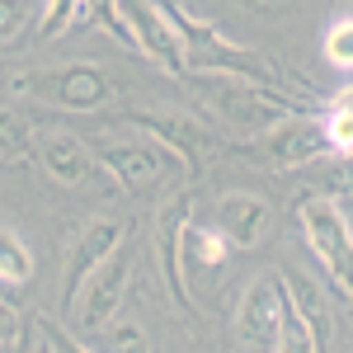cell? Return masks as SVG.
I'll use <instances>...</instances> for the list:
<instances>
[{
	"mask_svg": "<svg viewBox=\"0 0 353 353\" xmlns=\"http://www.w3.org/2000/svg\"><path fill=\"white\" fill-rule=\"evenodd\" d=\"M189 90L198 94V104L208 113H217L221 123L241 128V132H264L269 123L297 113V104L288 94H278L273 85L245 81V76H226V71H184Z\"/></svg>",
	"mask_w": 353,
	"mask_h": 353,
	"instance_id": "6da1fadb",
	"label": "cell"
},
{
	"mask_svg": "<svg viewBox=\"0 0 353 353\" xmlns=\"http://www.w3.org/2000/svg\"><path fill=\"white\" fill-rule=\"evenodd\" d=\"M10 90L43 104V109H66V113H99L118 99V81L94 61H66V66H48V71H19L10 76Z\"/></svg>",
	"mask_w": 353,
	"mask_h": 353,
	"instance_id": "7a4b0ae2",
	"label": "cell"
},
{
	"mask_svg": "<svg viewBox=\"0 0 353 353\" xmlns=\"http://www.w3.org/2000/svg\"><path fill=\"white\" fill-rule=\"evenodd\" d=\"M301 236L311 245L316 264L325 269L334 297H353V226H349V198L334 193H301L297 198Z\"/></svg>",
	"mask_w": 353,
	"mask_h": 353,
	"instance_id": "3957f363",
	"label": "cell"
},
{
	"mask_svg": "<svg viewBox=\"0 0 353 353\" xmlns=\"http://www.w3.org/2000/svg\"><path fill=\"white\" fill-rule=\"evenodd\" d=\"M123 123H132L137 132H146L156 146H161L170 161L184 170V179H198L208 165L226 151L221 141L203 118L193 113H165V109H146V113H123Z\"/></svg>",
	"mask_w": 353,
	"mask_h": 353,
	"instance_id": "277c9868",
	"label": "cell"
},
{
	"mask_svg": "<svg viewBox=\"0 0 353 353\" xmlns=\"http://www.w3.org/2000/svg\"><path fill=\"white\" fill-rule=\"evenodd\" d=\"M118 128H123L118 137H113V132L90 137V151H94L99 170L109 174L118 189H128V193L161 189V179H165V151L146 132H137L132 123H123V118H118Z\"/></svg>",
	"mask_w": 353,
	"mask_h": 353,
	"instance_id": "5b68a950",
	"label": "cell"
},
{
	"mask_svg": "<svg viewBox=\"0 0 353 353\" xmlns=\"http://www.w3.org/2000/svg\"><path fill=\"white\" fill-rule=\"evenodd\" d=\"M245 156H254V161L273 165V170H297L306 161H321L330 156V141L321 132V118H311V113H288V118H278L269 123L264 132H254L250 141V151Z\"/></svg>",
	"mask_w": 353,
	"mask_h": 353,
	"instance_id": "8992f818",
	"label": "cell"
},
{
	"mask_svg": "<svg viewBox=\"0 0 353 353\" xmlns=\"http://www.w3.org/2000/svg\"><path fill=\"white\" fill-rule=\"evenodd\" d=\"M193 221V189H179L170 193L161 203V212H156V226H151V254H156V269H161L165 288H170V297L174 306L193 316V288L184 269H179V241H184V226Z\"/></svg>",
	"mask_w": 353,
	"mask_h": 353,
	"instance_id": "52a82bcc",
	"label": "cell"
},
{
	"mask_svg": "<svg viewBox=\"0 0 353 353\" xmlns=\"http://www.w3.org/2000/svg\"><path fill=\"white\" fill-rule=\"evenodd\" d=\"M128 283H132V236H123V241L109 250V259L85 278L81 297L71 306L76 321H81L90 334L99 325H109L113 316H118V306H123V297H128Z\"/></svg>",
	"mask_w": 353,
	"mask_h": 353,
	"instance_id": "ba28073f",
	"label": "cell"
},
{
	"mask_svg": "<svg viewBox=\"0 0 353 353\" xmlns=\"http://www.w3.org/2000/svg\"><path fill=\"white\" fill-rule=\"evenodd\" d=\"M113 5H118V19H123L137 52L151 57L156 66H165L170 76H184V57H179L174 24L165 14V0H113Z\"/></svg>",
	"mask_w": 353,
	"mask_h": 353,
	"instance_id": "9c48e42d",
	"label": "cell"
},
{
	"mask_svg": "<svg viewBox=\"0 0 353 353\" xmlns=\"http://www.w3.org/2000/svg\"><path fill=\"white\" fill-rule=\"evenodd\" d=\"M28 146H33L38 165L48 170V179L61 189H85V184L99 179V161H94L90 141L76 137L71 128H38L28 137Z\"/></svg>",
	"mask_w": 353,
	"mask_h": 353,
	"instance_id": "30bf717a",
	"label": "cell"
},
{
	"mask_svg": "<svg viewBox=\"0 0 353 353\" xmlns=\"http://www.w3.org/2000/svg\"><path fill=\"white\" fill-rule=\"evenodd\" d=\"M123 236H128V226H123L118 217H94V221H85V226H81L76 241L66 245V278H61V306H66V311L76 306L85 278L109 259V250L123 241Z\"/></svg>",
	"mask_w": 353,
	"mask_h": 353,
	"instance_id": "8fae6325",
	"label": "cell"
},
{
	"mask_svg": "<svg viewBox=\"0 0 353 353\" xmlns=\"http://www.w3.org/2000/svg\"><path fill=\"white\" fill-rule=\"evenodd\" d=\"M212 226L226 236L231 250H254V245L269 241L273 208H269V198H259V193L226 189V193H217V203H212Z\"/></svg>",
	"mask_w": 353,
	"mask_h": 353,
	"instance_id": "7c38bea8",
	"label": "cell"
},
{
	"mask_svg": "<svg viewBox=\"0 0 353 353\" xmlns=\"http://www.w3.org/2000/svg\"><path fill=\"white\" fill-rule=\"evenodd\" d=\"M278 311H283V292H278V278L264 273L254 278L241 292L236 306V334L250 353H278Z\"/></svg>",
	"mask_w": 353,
	"mask_h": 353,
	"instance_id": "4fadbf2b",
	"label": "cell"
},
{
	"mask_svg": "<svg viewBox=\"0 0 353 353\" xmlns=\"http://www.w3.org/2000/svg\"><path fill=\"white\" fill-rule=\"evenodd\" d=\"M273 278H278V288L288 292V301L297 306L301 325L311 330L316 353H330V339H334V316H330L325 283H316V278H306V273H297V269H283V273H273Z\"/></svg>",
	"mask_w": 353,
	"mask_h": 353,
	"instance_id": "5bb4252c",
	"label": "cell"
},
{
	"mask_svg": "<svg viewBox=\"0 0 353 353\" xmlns=\"http://www.w3.org/2000/svg\"><path fill=\"white\" fill-rule=\"evenodd\" d=\"M226 254H231V245H226V236H221L217 226H184V241H179V269H184V278H193V273H212L226 264Z\"/></svg>",
	"mask_w": 353,
	"mask_h": 353,
	"instance_id": "9a60e30c",
	"label": "cell"
},
{
	"mask_svg": "<svg viewBox=\"0 0 353 353\" xmlns=\"http://www.w3.org/2000/svg\"><path fill=\"white\" fill-rule=\"evenodd\" d=\"M33 278V250L28 241L10 226V221H0V283H28Z\"/></svg>",
	"mask_w": 353,
	"mask_h": 353,
	"instance_id": "2e32d148",
	"label": "cell"
},
{
	"mask_svg": "<svg viewBox=\"0 0 353 353\" xmlns=\"http://www.w3.org/2000/svg\"><path fill=\"white\" fill-rule=\"evenodd\" d=\"M90 344L99 353H151V339H146V330L137 321H109V325L94 330Z\"/></svg>",
	"mask_w": 353,
	"mask_h": 353,
	"instance_id": "e0dca14e",
	"label": "cell"
},
{
	"mask_svg": "<svg viewBox=\"0 0 353 353\" xmlns=\"http://www.w3.org/2000/svg\"><path fill=\"white\" fill-rule=\"evenodd\" d=\"M28 137H33V128H28L14 109L0 104V165H24L28 156H33Z\"/></svg>",
	"mask_w": 353,
	"mask_h": 353,
	"instance_id": "ac0fdd59",
	"label": "cell"
},
{
	"mask_svg": "<svg viewBox=\"0 0 353 353\" xmlns=\"http://www.w3.org/2000/svg\"><path fill=\"white\" fill-rule=\"evenodd\" d=\"M349 85H344V90H339V94H334V99H330V109L321 113V132H325V141H330V151H334V156H344V151H349L353 146V118H349Z\"/></svg>",
	"mask_w": 353,
	"mask_h": 353,
	"instance_id": "d6986e66",
	"label": "cell"
},
{
	"mask_svg": "<svg viewBox=\"0 0 353 353\" xmlns=\"http://www.w3.org/2000/svg\"><path fill=\"white\" fill-rule=\"evenodd\" d=\"M76 14H81V0H38L33 38H57V33L76 28Z\"/></svg>",
	"mask_w": 353,
	"mask_h": 353,
	"instance_id": "ffe728a7",
	"label": "cell"
},
{
	"mask_svg": "<svg viewBox=\"0 0 353 353\" xmlns=\"http://www.w3.org/2000/svg\"><path fill=\"white\" fill-rule=\"evenodd\" d=\"M325 61L334 71H349L353 66V19H349V10H339L334 24H330V33H325Z\"/></svg>",
	"mask_w": 353,
	"mask_h": 353,
	"instance_id": "44dd1931",
	"label": "cell"
},
{
	"mask_svg": "<svg viewBox=\"0 0 353 353\" xmlns=\"http://www.w3.org/2000/svg\"><path fill=\"white\" fill-rule=\"evenodd\" d=\"M33 325H38V330H43V334H48L43 344H48V349H52V353H99V349H94V344H85V339H76L71 330H61V325H57V321H48V316H38Z\"/></svg>",
	"mask_w": 353,
	"mask_h": 353,
	"instance_id": "7402d4cb",
	"label": "cell"
},
{
	"mask_svg": "<svg viewBox=\"0 0 353 353\" xmlns=\"http://www.w3.org/2000/svg\"><path fill=\"white\" fill-rule=\"evenodd\" d=\"M28 5H33V0H0V48L14 43L28 28Z\"/></svg>",
	"mask_w": 353,
	"mask_h": 353,
	"instance_id": "603a6c76",
	"label": "cell"
},
{
	"mask_svg": "<svg viewBox=\"0 0 353 353\" xmlns=\"http://www.w3.org/2000/svg\"><path fill=\"white\" fill-rule=\"evenodd\" d=\"M0 353H48V344H43V339H33V321H24L19 334H14L10 344H0Z\"/></svg>",
	"mask_w": 353,
	"mask_h": 353,
	"instance_id": "cb8c5ba5",
	"label": "cell"
},
{
	"mask_svg": "<svg viewBox=\"0 0 353 353\" xmlns=\"http://www.w3.org/2000/svg\"><path fill=\"white\" fill-rule=\"evenodd\" d=\"M19 325H24V316H19V306L10 297H0V344H10L14 334H19Z\"/></svg>",
	"mask_w": 353,
	"mask_h": 353,
	"instance_id": "d4e9b609",
	"label": "cell"
},
{
	"mask_svg": "<svg viewBox=\"0 0 353 353\" xmlns=\"http://www.w3.org/2000/svg\"><path fill=\"white\" fill-rule=\"evenodd\" d=\"M245 5H254V10H269L273 0H245Z\"/></svg>",
	"mask_w": 353,
	"mask_h": 353,
	"instance_id": "484cf974",
	"label": "cell"
},
{
	"mask_svg": "<svg viewBox=\"0 0 353 353\" xmlns=\"http://www.w3.org/2000/svg\"><path fill=\"white\" fill-rule=\"evenodd\" d=\"M48 353H52V349H48Z\"/></svg>",
	"mask_w": 353,
	"mask_h": 353,
	"instance_id": "4316f807",
	"label": "cell"
}]
</instances>
